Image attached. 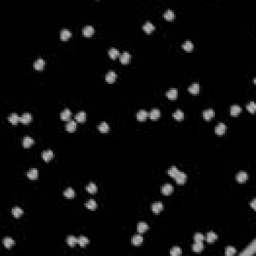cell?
Here are the masks:
<instances>
[{
	"label": "cell",
	"instance_id": "cell-6",
	"mask_svg": "<svg viewBox=\"0 0 256 256\" xmlns=\"http://www.w3.org/2000/svg\"><path fill=\"white\" fill-rule=\"evenodd\" d=\"M82 33H83V35L85 36V37H90V36H92L94 34L93 26H91V25L85 26V27L82 29Z\"/></svg>",
	"mask_w": 256,
	"mask_h": 256
},
{
	"label": "cell",
	"instance_id": "cell-1",
	"mask_svg": "<svg viewBox=\"0 0 256 256\" xmlns=\"http://www.w3.org/2000/svg\"><path fill=\"white\" fill-rule=\"evenodd\" d=\"M174 180L176 181V183L178 184V185H184L185 182H186V180H187L186 173L179 171L178 173H177L176 176L174 177Z\"/></svg>",
	"mask_w": 256,
	"mask_h": 256
},
{
	"label": "cell",
	"instance_id": "cell-42",
	"mask_svg": "<svg viewBox=\"0 0 256 256\" xmlns=\"http://www.w3.org/2000/svg\"><path fill=\"white\" fill-rule=\"evenodd\" d=\"M178 172H179V170H178V168H177L176 166L170 167L169 169H168V171H167L168 175H169V176H171L172 178H174V177L176 176L177 173H178Z\"/></svg>",
	"mask_w": 256,
	"mask_h": 256
},
{
	"label": "cell",
	"instance_id": "cell-46",
	"mask_svg": "<svg viewBox=\"0 0 256 256\" xmlns=\"http://www.w3.org/2000/svg\"><path fill=\"white\" fill-rule=\"evenodd\" d=\"M193 239L195 242H203L204 240V235L201 233H195L193 236Z\"/></svg>",
	"mask_w": 256,
	"mask_h": 256
},
{
	"label": "cell",
	"instance_id": "cell-30",
	"mask_svg": "<svg viewBox=\"0 0 256 256\" xmlns=\"http://www.w3.org/2000/svg\"><path fill=\"white\" fill-rule=\"evenodd\" d=\"M172 116H173V118H174L175 120L180 121V120H182V119L184 118V113L180 110V109H177V110H175L174 112H173Z\"/></svg>",
	"mask_w": 256,
	"mask_h": 256
},
{
	"label": "cell",
	"instance_id": "cell-15",
	"mask_svg": "<svg viewBox=\"0 0 256 256\" xmlns=\"http://www.w3.org/2000/svg\"><path fill=\"white\" fill-rule=\"evenodd\" d=\"M161 192L163 195H166V196H168V195H170L173 192V186L171 184H165L162 186L161 188Z\"/></svg>",
	"mask_w": 256,
	"mask_h": 256
},
{
	"label": "cell",
	"instance_id": "cell-45",
	"mask_svg": "<svg viewBox=\"0 0 256 256\" xmlns=\"http://www.w3.org/2000/svg\"><path fill=\"white\" fill-rule=\"evenodd\" d=\"M236 253V249L235 247H233V246H227V247L225 248V254L226 256H232Z\"/></svg>",
	"mask_w": 256,
	"mask_h": 256
},
{
	"label": "cell",
	"instance_id": "cell-47",
	"mask_svg": "<svg viewBox=\"0 0 256 256\" xmlns=\"http://www.w3.org/2000/svg\"><path fill=\"white\" fill-rule=\"evenodd\" d=\"M255 202H256V200H255V199H253V200H252V202H251V207H252V209H253V210H255V209H256V206H255Z\"/></svg>",
	"mask_w": 256,
	"mask_h": 256
},
{
	"label": "cell",
	"instance_id": "cell-12",
	"mask_svg": "<svg viewBox=\"0 0 256 256\" xmlns=\"http://www.w3.org/2000/svg\"><path fill=\"white\" fill-rule=\"evenodd\" d=\"M226 129H227V127H226V125L224 123H219L217 126H216L215 128V133L217 134V135L221 136L223 135L224 133L226 132Z\"/></svg>",
	"mask_w": 256,
	"mask_h": 256
},
{
	"label": "cell",
	"instance_id": "cell-3",
	"mask_svg": "<svg viewBox=\"0 0 256 256\" xmlns=\"http://www.w3.org/2000/svg\"><path fill=\"white\" fill-rule=\"evenodd\" d=\"M151 210L155 214H159L163 210V203L162 202H155L151 205Z\"/></svg>",
	"mask_w": 256,
	"mask_h": 256
},
{
	"label": "cell",
	"instance_id": "cell-22",
	"mask_svg": "<svg viewBox=\"0 0 256 256\" xmlns=\"http://www.w3.org/2000/svg\"><path fill=\"white\" fill-rule=\"evenodd\" d=\"M130 59H131V55L127 51L123 52L122 54L120 55V62L122 63V64H127V63L130 61Z\"/></svg>",
	"mask_w": 256,
	"mask_h": 256
},
{
	"label": "cell",
	"instance_id": "cell-19",
	"mask_svg": "<svg viewBox=\"0 0 256 256\" xmlns=\"http://www.w3.org/2000/svg\"><path fill=\"white\" fill-rule=\"evenodd\" d=\"M161 115V112H160L159 109L157 108H153L152 110L149 112V117L152 120H157L158 118Z\"/></svg>",
	"mask_w": 256,
	"mask_h": 256
},
{
	"label": "cell",
	"instance_id": "cell-21",
	"mask_svg": "<svg viewBox=\"0 0 256 256\" xmlns=\"http://www.w3.org/2000/svg\"><path fill=\"white\" fill-rule=\"evenodd\" d=\"M70 117H71V111H70V109H68V108H65L64 110L61 112V114H60V118H61V120H63V121L69 120Z\"/></svg>",
	"mask_w": 256,
	"mask_h": 256
},
{
	"label": "cell",
	"instance_id": "cell-41",
	"mask_svg": "<svg viewBox=\"0 0 256 256\" xmlns=\"http://www.w3.org/2000/svg\"><path fill=\"white\" fill-rule=\"evenodd\" d=\"M63 195H64L66 198L71 199V198H73V197L75 196V191L72 188H70V187H69V188H67L64 192H63Z\"/></svg>",
	"mask_w": 256,
	"mask_h": 256
},
{
	"label": "cell",
	"instance_id": "cell-29",
	"mask_svg": "<svg viewBox=\"0 0 256 256\" xmlns=\"http://www.w3.org/2000/svg\"><path fill=\"white\" fill-rule=\"evenodd\" d=\"M71 32H70L68 29H62L61 32H60V38H61V40H67V39H69L70 37H71Z\"/></svg>",
	"mask_w": 256,
	"mask_h": 256
},
{
	"label": "cell",
	"instance_id": "cell-20",
	"mask_svg": "<svg viewBox=\"0 0 256 256\" xmlns=\"http://www.w3.org/2000/svg\"><path fill=\"white\" fill-rule=\"evenodd\" d=\"M85 189H86V191L90 194H95L97 191H98V187H97V185L94 184L93 182H90Z\"/></svg>",
	"mask_w": 256,
	"mask_h": 256
},
{
	"label": "cell",
	"instance_id": "cell-13",
	"mask_svg": "<svg viewBox=\"0 0 256 256\" xmlns=\"http://www.w3.org/2000/svg\"><path fill=\"white\" fill-rule=\"evenodd\" d=\"M53 156H54V154H53L52 150H50V149L45 150L42 152V158H43V160L46 162H49L50 160L53 158Z\"/></svg>",
	"mask_w": 256,
	"mask_h": 256
},
{
	"label": "cell",
	"instance_id": "cell-9",
	"mask_svg": "<svg viewBox=\"0 0 256 256\" xmlns=\"http://www.w3.org/2000/svg\"><path fill=\"white\" fill-rule=\"evenodd\" d=\"M202 115H203V118L205 119V120H210V119L213 118L214 115H215V112H214V110L212 108H209V109L204 110Z\"/></svg>",
	"mask_w": 256,
	"mask_h": 256
},
{
	"label": "cell",
	"instance_id": "cell-38",
	"mask_svg": "<svg viewBox=\"0 0 256 256\" xmlns=\"http://www.w3.org/2000/svg\"><path fill=\"white\" fill-rule=\"evenodd\" d=\"M164 18L166 19V20H168V21H171V20H173V19H174V17H175V14H174V12H173V10H171V9H167L166 11H165V13H164Z\"/></svg>",
	"mask_w": 256,
	"mask_h": 256
},
{
	"label": "cell",
	"instance_id": "cell-40",
	"mask_svg": "<svg viewBox=\"0 0 256 256\" xmlns=\"http://www.w3.org/2000/svg\"><path fill=\"white\" fill-rule=\"evenodd\" d=\"M119 54H120V53H119V51L117 50L116 48H110V49L108 50V55L111 59H116L119 56Z\"/></svg>",
	"mask_w": 256,
	"mask_h": 256
},
{
	"label": "cell",
	"instance_id": "cell-18",
	"mask_svg": "<svg viewBox=\"0 0 256 256\" xmlns=\"http://www.w3.org/2000/svg\"><path fill=\"white\" fill-rule=\"evenodd\" d=\"M241 112H242V108H241L239 105L234 104V105L230 107V114L232 116H237L238 114L241 113Z\"/></svg>",
	"mask_w": 256,
	"mask_h": 256
},
{
	"label": "cell",
	"instance_id": "cell-36",
	"mask_svg": "<svg viewBox=\"0 0 256 256\" xmlns=\"http://www.w3.org/2000/svg\"><path fill=\"white\" fill-rule=\"evenodd\" d=\"M11 212H12V215H13L15 218H19L23 214V210L20 208V207H13Z\"/></svg>",
	"mask_w": 256,
	"mask_h": 256
},
{
	"label": "cell",
	"instance_id": "cell-4",
	"mask_svg": "<svg viewBox=\"0 0 256 256\" xmlns=\"http://www.w3.org/2000/svg\"><path fill=\"white\" fill-rule=\"evenodd\" d=\"M166 97L168 99H170V100H175V99H177V97H178V90L175 88L168 90L166 92Z\"/></svg>",
	"mask_w": 256,
	"mask_h": 256
},
{
	"label": "cell",
	"instance_id": "cell-17",
	"mask_svg": "<svg viewBox=\"0 0 256 256\" xmlns=\"http://www.w3.org/2000/svg\"><path fill=\"white\" fill-rule=\"evenodd\" d=\"M33 143H34V140L30 137V136H25L22 140V145H23L24 148L31 147V146L33 145Z\"/></svg>",
	"mask_w": 256,
	"mask_h": 256
},
{
	"label": "cell",
	"instance_id": "cell-33",
	"mask_svg": "<svg viewBox=\"0 0 256 256\" xmlns=\"http://www.w3.org/2000/svg\"><path fill=\"white\" fill-rule=\"evenodd\" d=\"M182 48H183L185 51H187V52H190V51L193 50L194 45H193V43H192L191 41L187 40V41H185L183 44H182Z\"/></svg>",
	"mask_w": 256,
	"mask_h": 256
},
{
	"label": "cell",
	"instance_id": "cell-32",
	"mask_svg": "<svg viewBox=\"0 0 256 256\" xmlns=\"http://www.w3.org/2000/svg\"><path fill=\"white\" fill-rule=\"evenodd\" d=\"M66 242H67V244L70 246V247H74V246L78 243V240H77V238L75 237V236L70 235V236H68V237H67Z\"/></svg>",
	"mask_w": 256,
	"mask_h": 256
},
{
	"label": "cell",
	"instance_id": "cell-37",
	"mask_svg": "<svg viewBox=\"0 0 256 256\" xmlns=\"http://www.w3.org/2000/svg\"><path fill=\"white\" fill-rule=\"evenodd\" d=\"M204 249V245L202 242H195L193 245H192V250L194 252H201L202 250Z\"/></svg>",
	"mask_w": 256,
	"mask_h": 256
},
{
	"label": "cell",
	"instance_id": "cell-16",
	"mask_svg": "<svg viewBox=\"0 0 256 256\" xmlns=\"http://www.w3.org/2000/svg\"><path fill=\"white\" fill-rule=\"evenodd\" d=\"M65 128H66V130L68 131V132H74L77 128V124L74 120H69L67 122L66 126H65Z\"/></svg>",
	"mask_w": 256,
	"mask_h": 256
},
{
	"label": "cell",
	"instance_id": "cell-2",
	"mask_svg": "<svg viewBox=\"0 0 256 256\" xmlns=\"http://www.w3.org/2000/svg\"><path fill=\"white\" fill-rule=\"evenodd\" d=\"M116 73L113 71V70H110V71L107 72V74L105 75V80L107 83H113V82H115L116 80Z\"/></svg>",
	"mask_w": 256,
	"mask_h": 256
},
{
	"label": "cell",
	"instance_id": "cell-34",
	"mask_svg": "<svg viewBox=\"0 0 256 256\" xmlns=\"http://www.w3.org/2000/svg\"><path fill=\"white\" fill-rule=\"evenodd\" d=\"M85 207H86L87 209H89V210H95V209L97 208V203L93 199H90V200H88L85 203Z\"/></svg>",
	"mask_w": 256,
	"mask_h": 256
},
{
	"label": "cell",
	"instance_id": "cell-14",
	"mask_svg": "<svg viewBox=\"0 0 256 256\" xmlns=\"http://www.w3.org/2000/svg\"><path fill=\"white\" fill-rule=\"evenodd\" d=\"M148 116H149V113H148L146 110H144V109L139 110L137 112V115H136V117H137V119L139 121H145Z\"/></svg>",
	"mask_w": 256,
	"mask_h": 256
},
{
	"label": "cell",
	"instance_id": "cell-28",
	"mask_svg": "<svg viewBox=\"0 0 256 256\" xmlns=\"http://www.w3.org/2000/svg\"><path fill=\"white\" fill-rule=\"evenodd\" d=\"M148 228H149V226H148V224H146L145 222H139L137 224V231L140 234L146 232V231L148 230Z\"/></svg>",
	"mask_w": 256,
	"mask_h": 256
},
{
	"label": "cell",
	"instance_id": "cell-35",
	"mask_svg": "<svg viewBox=\"0 0 256 256\" xmlns=\"http://www.w3.org/2000/svg\"><path fill=\"white\" fill-rule=\"evenodd\" d=\"M3 245L5 246L7 249H10L12 246L14 245V240L11 237H5L3 239Z\"/></svg>",
	"mask_w": 256,
	"mask_h": 256
},
{
	"label": "cell",
	"instance_id": "cell-10",
	"mask_svg": "<svg viewBox=\"0 0 256 256\" xmlns=\"http://www.w3.org/2000/svg\"><path fill=\"white\" fill-rule=\"evenodd\" d=\"M131 243L134 245V246H139L143 243V237L140 235V234H136L132 237L131 239Z\"/></svg>",
	"mask_w": 256,
	"mask_h": 256
},
{
	"label": "cell",
	"instance_id": "cell-27",
	"mask_svg": "<svg viewBox=\"0 0 256 256\" xmlns=\"http://www.w3.org/2000/svg\"><path fill=\"white\" fill-rule=\"evenodd\" d=\"M27 177L31 180H35L38 178V170L35 168H32L27 172Z\"/></svg>",
	"mask_w": 256,
	"mask_h": 256
},
{
	"label": "cell",
	"instance_id": "cell-7",
	"mask_svg": "<svg viewBox=\"0 0 256 256\" xmlns=\"http://www.w3.org/2000/svg\"><path fill=\"white\" fill-rule=\"evenodd\" d=\"M31 121H32V115L28 112H25L20 116V122H22L23 124H28Z\"/></svg>",
	"mask_w": 256,
	"mask_h": 256
},
{
	"label": "cell",
	"instance_id": "cell-31",
	"mask_svg": "<svg viewBox=\"0 0 256 256\" xmlns=\"http://www.w3.org/2000/svg\"><path fill=\"white\" fill-rule=\"evenodd\" d=\"M97 128H98V130L100 131L101 133H107L109 131V125H108V123L105 122V121L101 122Z\"/></svg>",
	"mask_w": 256,
	"mask_h": 256
},
{
	"label": "cell",
	"instance_id": "cell-5",
	"mask_svg": "<svg viewBox=\"0 0 256 256\" xmlns=\"http://www.w3.org/2000/svg\"><path fill=\"white\" fill-rule=\"evenodd\" d=\"M44 66H45V61H44V59H42V58H38V59L33 63L34 69L38 70V71L42 70L43 68H44Z\"/></svg>",
	"mask_w": 256,
	"mask_h": 256
},
{
	"label": "cell",
	"instance_id": "cell-24",
	"mask_svg": "<svg viewBox=\"0 0 256 256\" xmlns=\"http://www.w3.org/2000/svg\"><path fill=\"white\" fill-rule=\"evenodd\" d=\"M188 91L191 94H198L199 91H200V86H199L198 83H192L188 87Z\"/></svg>",
	"mask_w": 256,
	"mask_h": 256
},
{
	"label": "cell",
	"instance_id": "cell-39",
	"mask_svg": "<svg viewBox=\"0 0 256 256\" xmlns=\"http://www.w3.org/2000/svg\"><path fill=\"white\" fill-rule=\"evenodd\" d=\"M77 240H78V244L81 246V247H85V246L89 243V239L83 235H81L79 238H77Z\"/></svg>",
	"mask_w": 256,
	"mask_h": 256
},
{
	"label": "cell",
	"instance_id": "cell-26",
	"mask_svg": "<svg viewBox=\"0 0 256 256\" xmlns=\"http://www.w3.org/2000/svg\"><path fill=\"white\" fill-rule=\"evenodd\" d=\"M217 238H218L217 234L214 233V232H212V231H210V232L207 233L206 240H207V242H208V243H213V242H215V241L217 240Z\"/></svg>",
	"mask_w": 256,
	"mask_h": 256
},
{
	"label": "cell",
	"instance_id": "cell-8",
	"mask_svg": "<svg viewBox=\"0 0 256 256\" xmlns=\"http://www.w3.org/2000/svg\"><path fill=\"white\" fill-rule=\"evenodd\" d=\"M143 30H144V32H146L147 34H149L151 32H153V31L155 30V26L153 23H151L150 21H147V22L144 23V25H143Z\"/></svg>",
	"mask_w": 256,
	"mask_h": 256
},
{
	"label": "cell",
	"instance_id": "cell-43",
	"mask_svg": "<svg viewBox=\"0 0 256 256\" xmlns=\"http://www.w3.org/2000/svg\"><path fill=\"white\" fill-rule=\"evenodd\" d=\"M170 254H171V256H179L181 254V248L179 246H174L170 250Z\"/></svg>",
	"mask_w": 256,
	"mask_h": 256
},
{
	"label": "cell",
	"instance_id": "cell-23",
	"mask_svg": "<svg viewBox=\"0 0 256 256\" xmlns=\"http://www.w3.org/2000/svg\"><path fill=\"white\" fill-rule=\"evenodd\" d=\"M8 121L11 124H13V125H16V124L20 121V116L17 113H11L10 116L8 117Z\"/></svg>",
	"mask_w": 256,
	"mask_h": 256
},
{
	"label": "cell",
	"instance_id": "cell-25",
	"mask_svg": "<svg viewBox=\"0 0 256 256\" xmlns=\"http://www.w3.org/2000/svg\"><path fill=\"white\" fill-rule=\"evenodd\" d=\"M75 120H76L77 122H80V123L85 122V120H86V113H85L84 111L78 112L76 115H75Z\"/></svg>",
	"mask_w": 256,
	"mask_h": 256
},
{
	"label": "cell",
	"instance_id": "cell-44",
	"mask_svg": "<svg viewBox=\"0 0 256 256\" xmlns=\"http://www.w3.org/2000/svg\"><path fill=\"white\" fill-rule=\"evenodd\" d=\"M246 109L250 112V113H254L256 110V104L254 101H251L248 104H246Z\"/></svg>",
	"mask_w": 256,
	"mask_h": 256
},
{
	"label": "cell",
	"instance_id": "cell-11",
	"mask_svg": "<svg viewBox=\"0 0 256 256\" xmlns=\"http://www.w3.org/2000/svg\"><path fill=\"white\" fill-rule=\"evenodd\" d=\"M247 179H248V174L245 171H240L236 175V180H237L239 183H243V182H245Z\"/></svg>",
	"mask_w": 256,
	"mask_h": 256
}]
</instances>
